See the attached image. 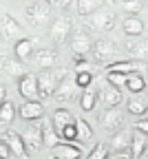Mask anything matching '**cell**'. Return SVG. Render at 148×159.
<instances>
[{"label":"cell","instance_id":"cell-31","mask_svg":"<svg viewBox=\"0 0 148 159\" xmlns=\"http://www.w3.org/2000/svg\"><path fill=\"white\" fill-rule=\"evenodd\" d=\"M126 108H128V113H131V115H139V117L146 113V104L141 102V97H137V95H135V97H131L128 102H126Z\"/></svg>","mask_w":148,"mask_h":159},{"label":"cell","instance_id":"cell-5","mask_svg":"<svg viewBox=\"0 0 148 159\" xmlns=\"http://www.w3.org/2000/svg\"><path fill=\"white\" fill-rule=\"evenodd\" d=\"M115 27V13L106 11V9H99L93 16H89V29L91 31H111Z\"/></svg>","mask_w":148,"mask_h":159},{"label":"cell","instance_id":"cell-19","mask_svg":"<svg viewBox=\"0 0 148 159\" xmlns=\"http://www.w3.org/2000/svg\"><path fill=\"white\" fill-rule=\"evenodd\" d=\"M51 122H53L55 130H58V133H62L69 124H75L77 119L73 117V113H71V111H67V108H58V111H53V115H51Z\"/></svg>","mask_w":148,"mask_h":159},{"label":"cell","instance_id":"cell-24","mask_svg":"<svg viewBox=\"0 0 148 159\" xmlns=\"http://www.w3.org/2000/svg\"><path fill=\"white\" fill-rule=\"evenodd\" d=\"M97 99H99V91H97L95 86L84 89V91H82V97H80V108H82V111H93L95 104H97Z\"/></svg>","mask_w":148,"mask_h":159},{"label":"cell","instance_id":"cell-42","mask_svg":"<svg viewBox=\"0 0 148 159\" xmlns=\"http://www.w3.org/2000/svg\"><path fill=\"white\" fill-rule=\"evenodd\" d=\"M0 99H2V102L7 99V86H0Z\"/></svg>","mask_w":148,"mask_h":159},{"label":"cell","instance_id":"cell-14","mask_svg":"<svg viewBox=\"0 0 148 159\" xmlns=\"http://www.w3.org/2000/svg\"><path fill=\"white\" fill-rule=\"evenodd\" d=\"M22 135H25V142H27L31 152H40L42 150V146H44V139H42V124H29Z\"/></svg>","mask_w":148,"mask_h":159},{"label":"cell","instance_id":"cell-25","mask_svg":"<svg viewBox=\"0 0 148 159\" xmlns=\"http://www.w3.org/2000/svg\"><path fill=\"white\" fill-rule=\"evenodd\" d=\"M122 29H124V33L128 35V38H137V35L144 33V22H141V18L131 16V18H124Z\"/></svg>","mask_w":148,"mask_h":159},{"label":"cell","instance_id":"cell-39","mask_svg":"<svg viewBox=\"0 0 148 159\" xmlns=\"http://www.w3.org/2000/svg\"><path fill=\"white\" fill-rule=\"evenodd\" d=\"M53 75H55V80H58V84H60L62 80L69 77V69H67V66H58V69L53 71Z\"/></svg>","mask_w":148,"mask_h":159},{"label":"cell","instance_id":"cell-43","mask_svg":"<svg viewBox=\"0 0 148 159\" xmlns=\"http://www.w3.org/2000/svg\"><path fill=\"white\" fill-rule=\"evenodd\" d=\"M139 159H148V146H146V150L141 152V157H139Z\"/></svg>","mask_w":148,"mask_h":159},{"label":"cell","instance_id":"cell-30","mask_svg":"<svg viewBox=\"0 0 148 159\" xmlns=\"http://www.w3.org/2000/svg\"><path fill=\"white\" fill-rule=\"evenodd\" d=\"M119 2V9L124 11V13H131V16H137L141 9H144V5H146V0H117Z\"/></svg>","mask_w":148,"mask_h":159},{"label":"cell","instance_id":"cell-36","mask_svg":"<svg viewBox=\"0 0 148 159\" xmlns=\"http://www.w3.org/2000/svg\"><path fill=\"white\" fill-rule=\"evenodd\" d=\"M77 128H80V139H91L93 137V128L89 126L86 119H77Z\"/></svg>","mask_w":148,"mask_h":159},{"label":"cell","instance_id":"cell-40","mask_svg":"<svg viewBox=\"0 0 148 159\" xmlns=\"http://www.w3.org/2000/svg\"><path fill=\"white\" fill-rule=\"evenodd\" d=\"M47 2L53 5V7H58V9H69L73 0H47Z\"/></svg>","mask_w":148,"mask_h":159},{"label":"cell","instance_id":"cell-46","mask_svg":"<svg viewBox=\"0 0 148 159\" xmlns=\"http://www.w3.org/2000/svg\"><path fill=\"white\" fill-rule=\"evenodd\" d=\"M51 159H60V157H55V155H53V157H51Z\"/></svg>","mask_w":148,"mask_h":159},{"label":"cell","instance_id":"cell-9","mask_svg":"<svg viewBox=\"0 0 148 159\" xmlns=\"http://www.w3.org/2000/svg\"><path fill=\"white\" fill-rule=\"evenodd\" d=\"M18 93L22 95L25 99H35L40 95V84H38V77L33 73H27L25 77L18 80Z\"/></svg>","mask_w":148,"mask_h":159},{"label":"cell","instance_id":"cell-1","mask_svg":"<svg viewBox=\"0 0 148 159\" xmlns=\"http://www.w3.org/2000/svg\"><path fill=\"white\" fill-rule=\"evenodd\" d=\"M93 60L99 64H111L117 62V55H119V47L115 40H106V38H99L97 42H93V51H91Z\"/></svg>","mask_w":148,"mask_h":159},{"label":"cell","instance_id":"cell-11","mask_svg":"<svg viewBox=\"0 0 148 159\" xmlns=\"http://www.w3.org/2000/svg\"><path fill=\"white\" fill-rule=\"evenodd\" d=\"M53 155L60 157V159H82L84 150H82L80 142H60L53 148Z\"/></svg>","mask_w":148,"mask_h":159},{"label":"cell","instance_id":"cell-13","mask_svg":"<svg viewBox=\"0 0 148 159\" xmlns=\"http://www.w3.org/2000/svg\"><path fill=\"white\" fill-rule=\"evenodd\" d=\"M133 133H135V128L131 130V128H122V130H117V133H113V137H111V150H115V152H126V150H131V142H133Z\"/></svg>","mask_w":148,"mask_h":159},{"label":"cell","instance_id":"cell-8","mask_svg":"<svg viewBox=\"0 0 148 159\" xmlns=\"http://www.w3.org/2000/svg\"><path fill=\"white\" fill-rule=\"evenodd\" d=\"M71 29H73V25H71V20L67 16L55 18L53 25H51V40L55 44H64L69 40V35H71Z\"/></svg>","mask_w":148,"mask_h":159},{"label":"cell","instance_id":"cell-12","mask_svg":"<svg viewBox=\"0 0 148 159\" xmlns=\"http://www.w3.org/2000/svg\"><path fill=\"white\" fill-rule=\"evenodd\" d=\"M71 49H73V53H80V55L91 53V51H93L91 35H89L86 31H84V29L73 31V35H71Z\"/></svg>","mask_w":148,"mask_h":159},{"label":"cell","instance_id":"cell-37","mask_svg":"<svg viewBox=\"0 0 148 159\" xmlns=\"http://www.w3.org/2000/svg\"><path fill=\"white\" fill-rule=\"evenodd\" d=\"M9 157H13L11 146L5 142V139H0V159H9Z\"/></svg>","mask_w":148,"mask_h":159},{"label":"cell","instance_id":"cell-16","mask_svg":"<svg viewBox=\"0 0 148 159\" xmlns=\"http://www.w3.org/2000/svg\"><path fill=\"white\" fill-rule=\"evenodd\" d=\"M35 42L38 40H33V38H18V42L13 44V55L20 60V62H31Z\"/></svg>","mask_w":148,"mask_h":159},{"label":"cell","instance_id":"cell-27","mask_svg":"<svg viewBox=\"0 0 148 159\" xmlns=\"http://www.w3.org/2000/svg\"><path fill=\"white\" fill-rule=\"evenodd\" d=\"M146 146H148V137L135 128V133H133V142H131V152H133V159H139V157H141V152L146 150Z\"/></svg>","mask_w":148,"mask_h":159},{"label":"cell","instance_id":"cell-2","mask_svg":"<svg viewBox=\"0 0 148 159\" xmlns=\"http://www.w3.org/2000/svg\"><path fill=\"white\" fill-rule=\"evenodd\" d=\"M27 16H29V22L40 29V27H44L49 25V18H51V5L47 2V0H40V2H33L27 7Z\"/></svg>","mask_w":148,"mask_h":159},{"label":"cell","instance_id":"cell-38","mask_svg":"<svg viewBox=\"0 0 148 159\" xmlns=\"http://www.w3.org/2000/svg\"><path fill=\"white\" fill-rule=\"evenodd\" d=\"M135 128L148 137V117H144V115H141V117H139V122H135Z\"/></svg>","mask_w":148,"mask_h":159},{"label":"cell","instance_id":"cell-47","mask_svg":"<svg viewBox=\"0 0 148 159\" xmlns=\"http://www.w3.org/2000/svg\"><path fill=\"white\" fill-rule=\"evenodd\" d=\"M146 73H148V69H146Z\"/></svg>","mask_w":148,"mask_h":159},{"label":"cell","instance_id":"cell-41","mask_svg":"<svg viewBox=\"0 0 148 159\" xmlns=\"http://www.w3.org/2000/svg\"><path fill=\"white\" fill-rule=\"evenodd\" d=\"M106 159H133V152L126 150V152H115V155H109Z\"/></svg>","mask_w":148,"mask_h":159},{"label":"cell","instance_id":"cell-17","mask_svg":"<svg viewBox=\"0 0 148 159\" xmlns=\"http://www.w3.org/2000/svg\"><path fill=\"white\" fill-rule=\"evenodd\" d=\"M75 89H80V86H77L75 80H71V75H69L67 80H62V82L58 84L53 97L58 99V102H69V99H73V95H75Z\"/></svg>","mask_w":148,"mask_h":159},{"label":"cell","instance_id":"cell-22","mask_svg":"<svg viewBox=\"0 0 148 159\" xmlns=\"http://www.w3.org/2000/svg\"><path fill=\"white\" fill-rule=\"evenodd\" d=\"M2 35H5V40L18 38V35H25V29L20 27V22H18L13 16L5 13V18H2Z\"/></svg>","mask_w":148,"mask_h":159},{"label":"cell","instance_id":"cell-4","mask_svg":"<svg viewBox=\"0 0 148 159\" xmlns=\"http://www.w3.org/2000/svg\"><path fill=\"white\" fill-rule=\"evenodd\" d=\"M0 139H5V142L11 146V152L13 157L18 159H29V146L25 142V135H20V133H13V130H5L2 135H0Z\"/></svg>","mask_w":148,"mask_h":159},{"label":"cell","instance_id":"cell-35","mask_svg":"<svg viewBox=\"0 0 148 159\" xmlns=\"http://www.w3.org/2000/svg\"><path fill=\"white\" fill-rule=\"evenodd\" d=\"M109 150H111V148H106L104 144H95L93 150L89 152V159H106V157H109Z\"/></svg>","mask_w":148,"mask_h":159},{"label":"cell","instance_id":"cell-44","mask_svg":"<svg viewBox=\"0 0 148 159\" xmlns=\"http://www.w3.org/2000/svg\"><path fill=\"white\" fill-rule=\"evenodd\" d=\"M117 2V0H106V5H115Z\"/></svg>","mask_w":148,"mask_h":159},{"label":"cell","instance_id":"cell-34","mask_svg":"<svg viewBox=\"0 0 148 159\" xmlns=\"http://www.w3.org/2000/svg\"><path fill=\"white\" fill-rule=\"evenodd\" d=\"M60 135H62V139H64V142H80V128H77V122H75V124H69Z\"/></svg>","mask_w":148,"mask_h":159},{"label":"cell","instance_id":"cell-6","mask_svg":"<svg viewBox=\"0 0 148 159\" xmlns=\"http://www.w3.org/2000/svg\"><path fill=\"white\" fill-rule=\"evenodd\" d=\"M122 99H124L122 91L117 86H113L109 80L104 77L102 80V86H99V102L106 106V108H113V106H119L122 104Z\"/></svg>","mask_w":148,"mask_h":159},{"label":"cell","instance_id":"cell-23","mask_svg":"<svg viewBox=\"0 0 148 159\" xmlns=\"http://www.w3.org/2000/svg\"><path fill=\"white\" fill-rule=\"evenodd\" d=\"M35 66H40V69H53L55 66V62H58V53L55 51H51V49H40L38 53H35Z\"/></svg>","mask_w":148,"mask_h":159},{"label":"cell","instance_id":"cell-7","mask_svg":"<svg viewBox=\"0 0 148 159\" xmlns=\"http://www.w3.org/2000/svg\"><path fill=\"white\" fill-rule=\"evenodd\" d=\"M148 69V64H144V60H117V62H111L106 64V71L109 73H124V75H131V73H139Z\"/></svg>","mask_w":148,"mask_h":159},{"label":"cell","instance_id":"cell-3","mask_svg":"<svg viewBox=\"0 0 148 159\" xmlns=\"http://www.w3.org/2000/svg\"><path fill=\"white\" fill-rule=\"evenodd\" d=\"M124 113L117 108V106H113V108H104L102 113H99V126L104 128V130H111V133H117V130H122L124 128Z\"/></svg>","mask_w":148,"mask_h":159},{"label":"cell","instance_id":"cell-33","mask_svg":"<svg viewBox=\"0 0 148 159\" xmlns=\"http://www.w3.org/2000/svg\"><path fill=\"white\" fill-rule=\"evenodd\" d=\"M104 77H106L113 86H117V89H126V82H128V75H124V73H109V71H104Z\"/></svg>","mask_w":148,"mask_h":159},{"label":"cell","instance_id":"cell-28","mask_svg":"<svg viewBox=\"0 0 148 159\" xmlns=\"http://www.w3.org/2000/svg\"><path fill=\"white\" fill-rule=\"evenodd\" d=\"M77 2V13L80 16H93L95 11L102 9V5L106 0H75Z\"/></svg>","mask_w":148,"mask_h":159},{"label":"cell","instance_id":"cell-45","mask_svg":"<svg viewBox=\"0 0 148 159\" xmlns=\"http://www.w3.org/2000/svg\"><path fill=\"white\" fill-rule=\"evenodd\" d=\"M144 117H148V106H146V113H144Z\"/></svg>","mask_w":148,"mask_h":159},{"label":"cell","instance_id":"cell-10","mask_svg":"<svg viewBox=\"0 0 148 159\" xmlns=\"http://www.w3.org/2000/svg\"><path fill=\"white\" fill-rule=\"evenodd\" d=\"M20 117L25 122H35V119L44 117V104L40 99H25V104L20 106Z\"/></svg>","mask_w":148,"mask_h":159},{"label":"cell","instance_id":"cell-15","mask_svg":"<svg viewBox=\"0 0 148 159\" xmlns=\"http://www.w3.org/2000/svg\"><path fill=\"white\" fill-rule=\"evenodd\" d=\"M124 49L131 53L133 60H146L148 57V40L141 38V35L128 38V40H126V44H124Z\"/></svg>","mask_w":148,"mask_h":159},{"label":"cell","instance_id":"cell-26","mask_svg":"<svg viewBox=\"0 0 148 159\" xmlns=\"http://www.w3.org/2000/svg\"><path fill=\"white\" fill-rule=\"evenodd\" d=\"M146 89H148V84H146V80L141 77V73H131L128 75V82H126V91H128V93L141 95Z\"/></svg>","mask_w":148,"mask_h":159},{"label":"cell","instance_id":"cell-32","mask_svg":"<svg viewBox=\"0 0 148 159\" xmlns=\"http://www.w3.org/2000/svg\"><path fill=\"white\" fill-rule=\"evenodd\" d=\"M93 80H95V73H91V71H80V73H75V82H77L80 89L93 86Z\"/></svg>","mask_w":148,"mask_h":159},{"label":"cell","instance_id":"cell-20","mask_svg":"<svg viewBox=\"0 0 148 159\" xmlns=\"http://www.w3.org/2000/svg\"><path fill=\"white\" fill-rule=\"evenodd\" d=\"M60 137L62 135L55 130L51 119H42V139H44V146L47 148H55L60 144Z\"/></svg>","mask_w":148,"mask_h":159},{"label":"cell","instance_id":"cell-29","mask_svg":"<svg viewBox=\"0 0 148 159\" xmlns=\"http://www.w3.org/2000/svg\"><path fill=\"white\" fill-rule=\"evenodd\" d=\"M13 119H16V106L9 99H5L2 106H0V126L9 128V124H13Z\"/></svg>","mask_w":148,"mask_h":159},{"label":"cell","instance_id":"cell-21","mask_svg":"<svg viewBox=\"0 0 148 159\" xmlns=\"http://www.w3.org/2000/svg\"><path fill=\"white\" fill-rule=\"evenodd\" d=\"M2 69H5V73L7 75H11V77H16V80H20V77H25L27 75V71H25V62H20V60L13 55V57H5L2 60Z\"/></svg>","mask_w":148,"mask_h":159},{"label":"cell","instance_id":"cell-18","mask_svg":"<svg viewBox=\"0 0 148 159\" xmlns=\"http://www.w3.org/2000/svg\"><path fill=\"white\" fill-rule=\"evenodd\" d=\"M38 84H40V97H53L55 89H58V80L51 71H44V73H40L38 75Z\"/></svg>","mask_w":148,"mask_h":159}]
</instances>
